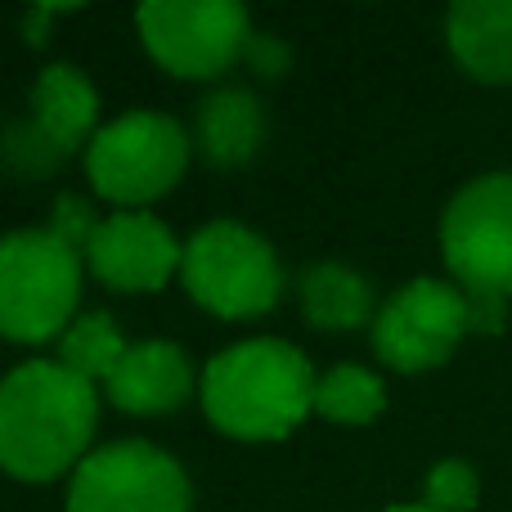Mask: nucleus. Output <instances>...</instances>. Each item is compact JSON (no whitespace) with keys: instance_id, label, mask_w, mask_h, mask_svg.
<instances>
[{"instance_id":"423d86ee","label":"nucleus","mask_w":512,"mask_h":512,"mask_svg":"<svg viewBox=\"0 0 512 512\" xmlns=\"http://www.w3.org/2000/svg\"><path fill=\"white\" fill-rule=\"evenodd\" d=\"M189 297L221 319H252L279 306L283 265L274 248L239 221H212L189 239L180 261Z\"/></svg>"},{"instance_id":"9b49d317","label":"nucleus","mask_w":512,"mask_h":512,"mask_svg":"<svg viewBox=\"0 0 512 512\" xmlns=\"http://www.w3.org/2000/svg\"><path fill=\"white\" fill-rule=\"evenodd\" d=\"M99 122V90L90 77L72 63H50L41 68L32 86V144H23V162L45 171L50 162L68 158L72 149L95 140Z\"/></svg>"},{"instance_id":"1a4fd4ad","label":"nucleus","mask_w":512,"mask_h":512,"mask_svg":"<svg viewBox=\"0 0 512 512\" xmlns=\"http://www.w3.org/2000/svg\"><path fill=\"white\" fill-rule=\"evenodd\" d=\"M463 333H472L468 292L441 279H414L378 310L373 351L400 373H423L450 360Z\"/></svg>"},{"instance_id":"aec40b11","label":"nucleus","mask_w":512,"mask_h":512,"mask_svg":"<svg viewBox=\"0 0 512 512\" xmlns=\"http://www.w3.org/2000/svg\"><path fill=\"white\" fill-rule=\"evenodd\" d=\"M387 512H432L427 504H409V508H387Z\"/></svg>"},{"instance_id":"39448f33","label":"nucleus","mask_w":512,"mask_h":512,"mask_svg":"<svg viewBox=\"0 0 512 512\" xmlns=\"http://www.w3.org/2000/svg\"><path fill=\"white\" fill-rule=\"evenodd\" d=\"M189 167V135L167 113H122L99 126L86 144V176L99 198L122 212H140L144 203L171 194Z\"/></svg>"},{"instance_id":"f03ea898","label":"nucleus","mask_w":512,"mask_h":512,"mask_svg":"<svg viewBox=\"0 0 512 512\" xmlns=\"http://www.w3.org/2000/svg\"><path fill=\"white\" fill-rule=\"evenodd\" d=\"M315 387V369L292 342L252 337L207 360L203 409L234 441H279L315 409Z\"/></svg>"},{"instance_id":"0eeeda50","label":"nucleus","mask_w":512,"mask_h":512,"mask_svg":"<svg viewBox=\"0 0 512 512\" xmlns=\"http://www.w3.org/2000/svg\"><path fill=\"white\" fill-rule=\"evenodd\" d=\"M144 50L171 77H221L252 41L248 9L234 0H149L135 9Z\"/></svg>"},{"instance_id":"6ab92c4d","label":"nucleus","mask_w":512,"mask_h":512,"mask_svg":"<svg viewBox=\"0 0 512 512\" xmlns=\"http://www.w3.org/2000/svg\"><path fill=\"white\" fill-rule=\"evenodd\" d=\"M243 54H248V63L261 77H283V72H288V45H283L279 36H252Z\"/></svg>"},{"instance_id":"ddd939ff","label":"nucleus","mask_w":512,"mask_h":512,"mask_svg":"<svg viewBox=\"0 0 512 512\" xmlns=\"http://www.w3.org/2000/svg\"><path fill=\"white\" fill-rule=\"evenodd\" d=\"M454 59L490 86H512V0H459L445 18Z\"/></svg>"},{"instance_id":"dca6fc26","label":"nucleus","mask_w":512,"mask_h":512,"mask_svg":"<svg viewBox=\"0 0 512 512\" xmlns=\"http://www.w3.org/2000/svg\"><path fill=\"white\" fill-rule=\"evenodd\" d=\"M126 351H131V346L122 342L113 315H104V310L72 319V328L59 337V364L86 382H108Z\"/></svg>"},{"instance_id":"4468645a","label":"nucleus","mask_w":512,"mask_h":512,"mask_svg":"<svg viewBox=\"0 0 512 512\" xmlns=\"http://www.w3.org/2000/svg\"><path fill=\"white\" fill-rule=\"evenodd\" d=\"M265 140L261 99L243 86H225L198 104V149L212 167H243Z\"/></svg>"},{"instance_id":"f3484780","label":"nucleus","mask_w":512,"mask_h":512,"mask_svg":"<svg viewBox=\"0 0 512 512\" xmlns=\"http://www.w3.org/2000/svg\"><path fill=\"white\" fill-rule=\"evenodd\" d=\"M382 405H387V391H382L378 373L360 369V364H337L315 387V414L328 423L364 427L382 414Z\"/></svg>"},{"instance_id":"2eb2a0df","label":"nucleus","mask_w":512,"mask_h":512,"mask_svg":"<svg viewBox=\"0 0 512 512\" xmlns=\"http://www.w3.org/2000/svg\"><path fill=\"white\" fill-rule=\"evenodd\" d=\"M297 297H301L306 324L319 328V333H351V328L378 319L373 315V283L364 274H355L351 265H337V261L310 265L301 274Z\"/></svg>"},{"instance_id":"f257e3e1","label":"nucleus","mask_w":512,"mask_h":512,"mask_svg":"<svg viewBox=\"0 0 512 512\" xmlns=\"http://www.w3.org/2000/svg\"><path fill=\"white\" fill-rule=\"evenodd\" d=\"M99 423L95 382L59 360H27L0 382V468L18 481L77 472Z\"/></svg>"},{"instance_id":"9d476101","label":"nucleus","mask_w":512,"mask_h":512,"mask_svg":"<svg viewBox=\"0 0 512 512\" xmlns=\"http://www.w3.org/2000/svg\"><path fill=\"white\" fill-rule=\"evenodd\" d=\"M86 270L113 292H158L171 279L185 248L149 212H113L86 239Z\"/></svg>"},{"instance_id":"a211bd4d","label":"nucleus","mask_w":512,"mask_h":512,"mask_svg":"<svg viewBox=\"0 0 512 512\" xmlns=\"http://www.w3.org/2000/svg\"><path fill=\"white\" fill-rule=\"evenodd\" d=\"M423 504L432 512H472V504H477V472L463 459L436 463V468L427 472Z\"/></svg>"},{"instance_id":"f8f14e48","label":"nucleus","mask_w":512,"mask_h":512,"mask_svg":"<svg viewBox=\"0 0 512 512\" xmlns=\"http://www.w3.org/2000/svg\"><path fill=\"white\" fill-rule=\"evenodd\" d=\"M108 400L126 414H171L189 400L194 391V369H189L185 351L171 342H140L122 355L113 378L104 382Z\"/></svg>"},{"instance_id":"6e6552de","label":"nucleus","mask_w":512,"mask_h":512,"mask_svg":"<svg viewBox=\"0 0 512 512\" xmlns=\"http://www.w3.org/2000/svg\"><path fill=\"white\" fill-rule=\"evenodd\" d=\"M68 512H189V477L149 441L99 445L72 472Z\"/></svg>"},{"instance_id":"20e7f679","label":"nucleus","mask_w":512,"mask_h":512,"mask_svg":"<svg viewBox=\"0 0 512 512\" xmlns=\"http://www.w3.org/2000/svg\"><path fill=\"white\" fill-rule=\"evenodd\" d=\"M81 248L45 230H14L0 239V337L9 342H50L72 328L81 297Z\"/></svg>"},{"instance_id":"7ed1b4c3","label":"nucleus","mask_w":512,"mask_h":512,"mask_svg":"<svg viewBox=\"0 0 512 512\" xmlns=\"http://www.w3.org/2000/svg\"><path fill=\"white\" fill-rule=\"evenodd\" d=\"M441 248L468 292L472 328L495 333L512 297V171L481 176L454 194L441 221Z\"/></svg>"}]
</instances>
